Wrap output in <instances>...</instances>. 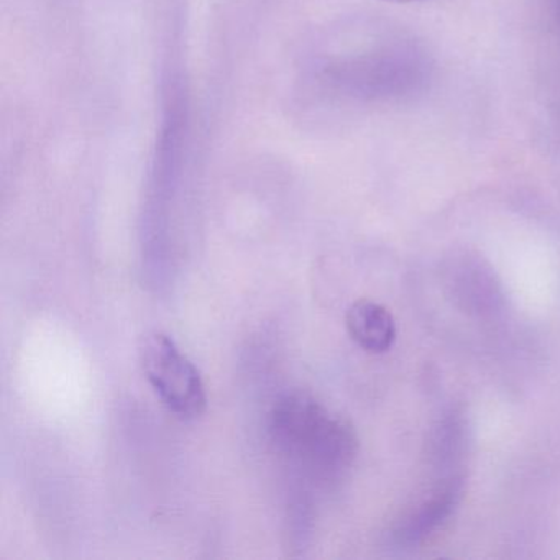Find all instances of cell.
Segmentation results:
<instances>
[{
  "mask_svg": "<svg viewBox=\"0 0 560 560\" xmlns=\"http://www.w3.org/2000/svg\"><path fill=\"white\" fill-rule=\"evenodd\" d=\"M460 487L457 483L448 485L444 490H439L425 500L421 506L416 508L396 529L395 537L399 542H419L425 536L438 529L442 521L451 516L452 510L457 504Z\"/></svg>",
  "mask_w": 560,
  "mask_h": 560,
  "instance_id": "277c9868",
  "label": "cell"
},
{
  "mask_svg": "<svg viewBox=\"0 0 560 560\" xmlns=\"http://www.w3.org/2000/svg\"><path fill=\"white\" fill-rule=\"evenodd\" d=\"M270 435L284 457L316 477H339L357 454L349 422L304 392L278 398L270 412Z\"/></svg>",
  "mask_w": 560,
  "mask_h": 560,
  "instance_id": "6da1fadb",
  "label": "cell"
},
{
  "mask_svg": "<svg viewBox=\"0 0 560 560\" xmlns=\"http://www.w3.org/2000/svg\"><path fill=\"white\" fill-rule=\"evenodd\" d=\"M140 365L153 392L172 415L195 421L208 406L205 382L195 363L163 332H150L139 347Z\"/></svg>",
  "mask_w": 560,
  "mask_h": 560,
  "instance_id": "7a4b0ae2",
  "label": "cell"
},
{
  "mask_svg": "<svg viewBox=\"0 0 560 560\" xmlns=\"http://www.w3.org/2000/svg\"><path fill=\"white\" fill-rule=\"evenodd\" d=\"M388 2H412V0H388Z\"/></svg>",
  "mask_w": 560,
  "mask_h": 560,
  "instance_id": "5b68a950",
  "label": "cell"
},
{
  "mask_svg": "<svg viewBox=\"0 0 560 560\" xmlns=\"http://www.w3.org/2000/svg\"><path fill=\"white\" fill-rule=\"evenodd\" d=\"M347 330L353 342L370 353H385L396 340V323L382 304L359 300L347 310Z\"/></svg>",
  "mask_w": 560,
  "mask_h": 560,
  "instance_id": "3957f363",
  "label": "cell"
}]
</instances>
